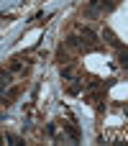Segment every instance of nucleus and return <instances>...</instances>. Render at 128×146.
I'll list each match as a JSON object with an SVG mask.
<instances>
[{"instance_id":"f257e3e1","label":"nucleus","mask_w":128,"mask_h":146,"mask_svg":"<svg viewBox=\"0 0 128 146\" xmlns=\"http://www.w3.org/2000/svg\"><path fill=\"white\" fill-rule=\"evenodd\" d=\"M121 64H123V67L128 69V49H126V51L121 49Z\"/></svg>"},{"instance_id":"f03ea898","label":"nucleus","mask_w":128,"mask_h":146,"mask_svg":"<svg viewBox=\"0 0 128 146\" xmlns=\"http://www.w3.org/2000/svg\"><path fill=\"white\" fill-rule=\"evenodd\" d=\"M5 139H8V141H10V144H21V139H18V136H13V133H8V136H5Z\"/></svg>"}]
</instances>
